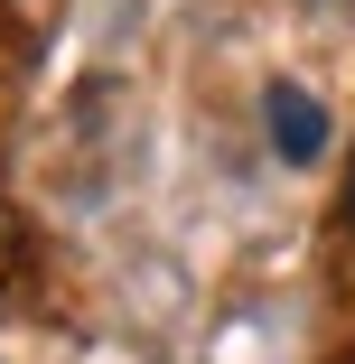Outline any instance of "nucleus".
<instances>
[{
    "label": "nucleus",
    "mask_w": 355,
    "mask_h": 364,
    "mask_svg": "<svg viewBox=\"0 0 355 364\" xmlns=\"http://www.w3.org/2000/svg\"><path fill=\"white\" fill-rule=\"evenodd\" d=\"M19 252H28V243H19V215L0 205V289H10V271H19Z\"/></svg>",
    "instance_id": "obj_2"
},
{
    "label": "nucleus",
    "mask_w": 355,
    "mask_h": 364,
    "mask_svg": "<svg viewBox=\"0 0 355 364\" xmlns=\"http://www.w3.org/2000/svg\"><path fill=\"white\" fill-rule=\"evenodd\" d=\"M337 225L355 234V168H346V196H337Z\"/></svg>",
    "instance_id": "obj_3"
},
{
    "label": "nucleus",
    "mask_w": 355,
    "mask_h": 364,
    "mask_svg": "<svg viewBox=\"0 0 355 364\" xmlns=\"http://www.w3.org/2000/svg\"><path fill=\"white\" fill-rule=\"evenodd\" d=\"M262 131H271V150L290 159V168H309V159L327 150V112H318L309 85H271V94H262Z\"/></svg>",
    "instance_id": "obj_1"
},
{
    "label": "nucleus",
    "mask_w": 355,
    "mask_h": 364,
    "mask_svg": "<svg viewBox=\"0 0 355 364\" xmlns=\"http://www.w3.org/2000/svg\"><path fill=\"white\" fill-rule=\"evenodd\" d=\"M346 364H355V346H346Z\"/></svg>",
    "instance_id": "obj_4"
}]
</instances>
